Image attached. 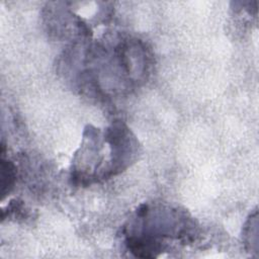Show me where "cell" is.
Listing matches in <instances>:
<instances>
[{"instance_id":"obj_2","label":"cell","mask_w":259,"mask_h":259,"mask_svg":"<svg viewBox=\"0 0 259 259\" xmlns=\"http://www.w3.org/2000/svg\"><path fill=\"white\" fill-rule=\"evenodd\" d=\"M15 166L14 164L5 159H1V194L4 197L8 194L15 183Z\"/></svg>"},{"instance_id":"obj_1","label":"cell","mask_w":259,"mask_h":259,"mask_svg":"<svg viewBox=\"0 0 259 259\" xmlns=\"http://www.w3.org/2000/svg\"><path fill=\"white\" fill-rule=\"evenodd\" d=\"M194 222L178 208L142 205L125 227V245L137 257L153 258L164 250L165 238L190 239Z\"/></svg>"}]
</instances>
